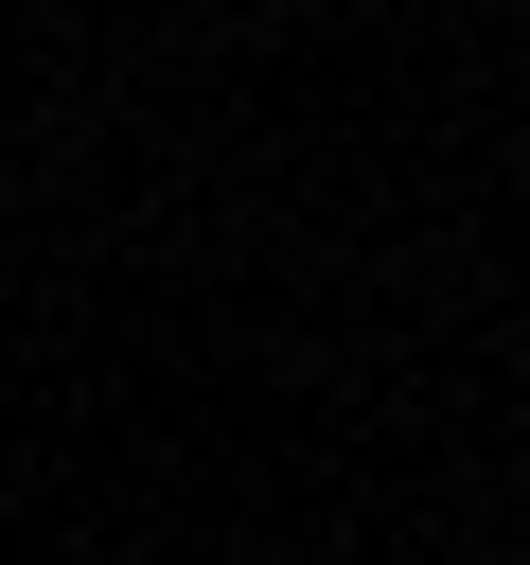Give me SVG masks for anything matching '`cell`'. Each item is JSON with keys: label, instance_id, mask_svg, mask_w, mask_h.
<instances>
[]
</instances>
